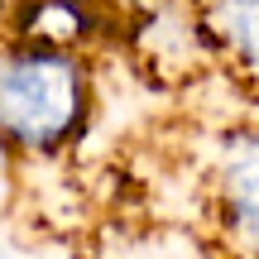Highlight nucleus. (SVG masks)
Returning a JSON list of instances; mask_svg holds the SVG:
<instances>
[{
  "instance_id": "f03ea898",
  "label": "nucleus",
  "mask_w": 259,
  "mask_h": 259,
  "mask_svg": "<svg viewBox=\"0 0 259 259\" xmlns=\"http://www.w3.org/2000/svg\"><path fill=\"white\" fill-rule=\"evenodd\" d=\"M216 221L235 254L259 259V130H235L211 178Z\"/></svg>"
},
{
  "instance_id": "7ed1b4c3",
  "label": "nucleus",
  "mask_w": 259,
  "mask_h": 259,
  "mask_svg": "<svg viewBox=\"0 0 259 259\" xmlns=\"http://www.w3.org/2000/svg\"><path fill=\"white\" fill-rule=\"evenodd\" d=\"M202 19L235 77L259 87V0H202Z\"/></svg>"
},
{
  "instance_id": "f257e3e1",
  "label": "nucleus",
  "mask_w": 259,
  "mask_h": 259,
  "mask_svg": "<svg viewBox=\"0 0 259 259\" xmlns=\"http://www.w3.org/2000/svg\"><path fill=\"white\" fill-rule=\"evenodd\" d=\"M87 120V67L58 38H19L0 48V135L19 149L67 144Z\"/></svg>"
}]
</instances>
